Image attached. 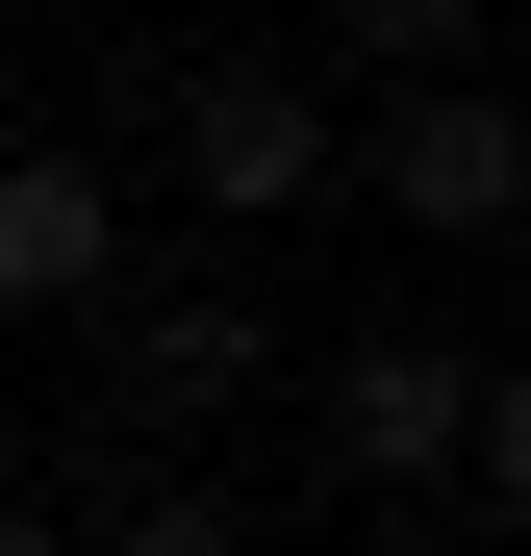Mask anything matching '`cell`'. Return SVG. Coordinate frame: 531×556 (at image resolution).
Instances as JSON below:
<instances>
[{
  "label": "cell",
  "instance_id": "obj_2",
  "mask_svg": "<svg viewBox=\"0 0 531 556\" xmlns=\"http://www.w3.org/2000/svg\"><path fill=\"white\" fill-rule=\"evenodd\" d=\"M456 455H481V354H430V329L329 354V481L354 506H456Z\"/></svg>",
  "mask_w": 531,
  "mask_h": 556
},
{
  "label": "cell",
  "instance_id": "obj_3",
  "mask_svg": "<svg viewBox=\"0 0 531 556\" xmlns=\"http://www.w3.org/2000/svg\"><path fill=\"white\" fill-rule=\"evenodd\" d=\"M253 380H279V304H253V278H152V304H127V430L152 455H203Z\"/></svg>",
  "mask_w": 531,
  "mask_h": 556
},
{
  "label": "cell",
  "instance_id": "obj_5",
  "mask_svg": "<svg viewBox=\"0 0 531 556\" xmlns=\"http://www.w3.org/2000/svg\"><path fill=\"white\" fill-rule=\"evenodd\" d=\"M127 304V177L102 152H0V329H76Z\"/></svg>",
  "mask_w": 531,
  "mask_h": 556
},
{
  "label": "cell",
  "instance_id": "obj_6",
  "mask_svg": "<svg viewBox=\"0 0 531 556\" xmlns=\"http://www.w3.org/2000/svg\"><path fill=\"white\" fill-rule=\"evenodd\" d=\"M354 76H481V0H329Z\"/></svg>",
  "mask_w": 531,
  "mask_h": 556
},
{
  "label": "cell",
  "instance_id": "obj_8",
  "mask_svg": "<svg viewBox=\"0 0 531 556\" xmlns=\"http://www.w3.org/2000/svg\"><path fill=\"white\" fill-rule=\"evenodd\" d=\"M0 556H76V506H51V481H0Z\"/></svg>",
  "mask_w": 531,
  "mask_h": 556
},
{
  "label": "cell",
  "instance_id": "obj_4",
  "mask_svg": "<svg viewBox=\"0 0 531 556\" xmlns=\"http://www.w3.org/2000/svg\"><path fill=\"white\" fill-rule=\"evenodd\" d=\"M380 203H405L430 253H481V228L531 203V127H506V76H405V102H380Z\"/></svg>",
  "mask_w": 531,
  "mask_h": 556
},
{
  "label": "cell",
  "instance_id": "obj_1",
  "mask_svg": "<svg viewBox=\"0 0 531 556\" xmlns=\"http://www.w3.org/2000/svg\"><path fill=\"white\" fill-rule=\"evenodd\" d=\"M329 177H354V127H329L304 51H177V203L203 228H304Z\"/></svg>",
  "mask_w": 531,
  "mask_h": 556
},
{
  "label": "cell",
  "instance_id": "obj_7",
  "mask_svg": "<svg viewBox=\"0 0 531 556\" xmlns=\"http://www.w3.org/2000/svg\"><path fill=\"white\" fill-rule=\"evenodd\" d=\"M76 556H253V506H228V481H127Z\"/></svg>",
  "mask_w": 531,
  "mask_h": 556
}]
</instances>
